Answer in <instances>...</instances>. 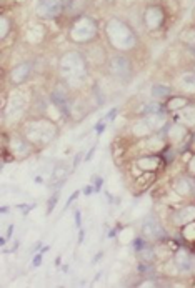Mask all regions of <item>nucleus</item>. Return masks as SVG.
<instances>
[{
  "label": "nucleus",
  "instance_id": "nucleus-1",
  "mask_svg": "<svg viewBox=\"0 0 195 288\" xmlns=\"http://www.w3.org/2000/svg\"><path fill=\"white\" fill-rule=\"evenodd\" d=\"M107 34L109 39L112 42L114 47H119L122 50H129L135 45V35L132 32V29H129L122 20H110L107 25Z\"/></svg>",
  "mask_w": 195,
  "mask_h": 288
},
{
  "label": "nucleus",
  "instance_id": "nucleus-2",
  "mask_svg": "<svg viewBox=\"0 0 195 288\" xmlns=\"http://www.w3.org/2000/svg\"><path fill=\"white\" fill-rule=\"evenodd\" d=\"M60 72L62 75L70 78V80H77L85 73V62H83L80 54H67L60 60Z\"/></svg>",
  "mask_w": 195,
  "mask_h": 288
},
{
  "label": "nucleus",
  "instance_id": "nucleus-3",
  "mask_svg": "<svg viewBox=\"0 0 195 288\" xmlns=\"http://www.w3.org/2000/svg\"><path fill=\"white\" fill-rule=\"evenodd\" d=\"M95 34H97V25L92 19H88V17L78 19L77 22L73 24L72 32H70L72 39L75 42H88L95 37Z\"/></svg>",
  "mask_w": 195,
  "mask_h": 288
},
{
  "label": "nucleus",
  "instance_id": "nucleus-4",
  "mask_svg": "<svg viewBox=\"0 0 195 288\" xmlns=\"http://www.w3.org/2000/svg\"><path fill=\"white\" fill-rule=\"evenodd\" d=\"M27 132L30 138L39 140V142H49V140L55 137V127L49 122H35L30 125Z\"/></svg>",
  "mask_w": 195,
  "mask_h": 288
},
{
  "label": "nucleus",
  "instance_id": "nucleus-5",
  "mask_svg": "<svg viewBox=\"0 0 195 288\" xmlns=\"http://www.w3.org/2000/svg\"><path fill=\"white\" fill-rule=\"evenodd\" d=\"M62 10H64V0H40L37 14L47 19H54L59 17Z\"/></svg>",
  "mask_w": 195,
  "mask_h": 288
},
{
  "label": "nucleus",
  "instance_id": "nucleus-6",
  "mask_svg": "<svg viewBox=\"0 0 195 288\" xmlns=\"http://www.w3.org/2000/svg\"><path fill=\"white\" fill-rule=\"evenodd\" d=\"M109 69L110 72L114 73V75H117V77H127L129 73H130V62L127 57H124V55H115L110 59V64H109Z\"/></svg>",
  "mask_w": 195,
  "mask_h": 288
},
{
  "label": "nucleus",
  "instance_id": "nucleus-7",
  "mask_svg": "<svg viewBox=\"0 0 195 288\" xmlns=\"http://www.w3.org/2000/svg\"><path fill=\"white\" fill-rule=\"evenodd\" d=\"M144 22L150 30L159 29L160 25L163 24V10L160 7H149L145 10Z\"/></svg>",
  "mask_w": 195,
  "mask_h": 288
},
{
  "label": "nucleus",
  "instance_id": "nucleus-8",
  "mask_svg": "<svg viewBox=\"0 0 195 288\" xmlns=\"http://www.w3.org/2000/svg\"><path fill=\"white\" fill-rule=\"evenodd\" d=\"M142 233L147 240H157L159 237H162V228L160 225L155 222V220H145L144 222V227H142Z\"/></svg>",
  "mask_w": 195,
  "mask_h": 288
},
{
  "label": "nucleus",
  "instance_id": "nucleus-9",
  "mask_svg": "<svg viewBox=\"0 0 195 288\" xmlns=\"http://www.w3.org/2000/svg\"><path fill=\"white\" fill-rule=\"evenodd\" d=\"M29 73H30V65L20 64L19 67H15V69L12 70V73H10V80H12L14 83H22L25 78L29 77Z\"/></svg>",
  "mask_w": 195,
  "mask_h": 288
},
{
  "label": "nucleus",
  "instance_id": "nucleus-10",
  "mask_svg": "<svg viewBox=\"0 0 195 288\" xmlns=\"http://www.w3.org/2000/svg\"><path fill=\"white\" fill-rule=\"evenodd\" d=\"M177 120L182 125H195V107H185L178 110Z\"/></svg>",
  "mask_w": 195,
  "mask_h": 288
},
{
  "label": "nucleus",
  "instance_id": "nucleus-11",
  "mask_svg": "<svg viewBox=\"0 0 195 288\" xmlns=\"http://www.w3.org/2000/svg\"><path fill=\"white\" fill-rule=\"evenodd\" d=\"M195 220V207H185L177 213V223L185 225Z\"/></svg>",
  "mask_w": 195,
  "mask_h": 288
},
{
  "label": "nucleus",
  "instance_id": "nucleus-12",
  "mask_svg": "<svg viewBox=\"0 0 195 288\" xmlns=\"http://www.w3.org/2000/svg\"><path fill=\"white\" fill-rule=\"evenodd\" d=\"M22 108H24V100L20 97H12L10 98V103H9V108L7 112L10 117H19L22 113Z\"/></svg>",
  "mask_w": 195,
  "mask_h": 288
},
{
  "label": "nucleus",
  "instance_id": "nucleus-13",
  "mask_svg": "<svg viewBox=\"0 0 195 288\" xmlns=\"http://www.w3.org/2000/svg\"><path fill=\"white\" fill-rule=\"evenodd\" d=\"M160 165V159L159 157H145V159L139 160V167L142 170H157Z\"/></svg>",
  "mask_w": 195,
  "mask_h": 288
},
{
  "label": "nucleus",
  "instance_id": "nucleus-14",
  "mask_svg": "<svg viewBox=\"0 0 195 288\" xmlns=\"http://www.w3.org/2000/svg\"><path fill=\"white\" fill-rule=\"evenodd\" d=\"M175 263L180 270H185L188 271L192 268V260H190V255L187 252H178L177 256H175Z\"/></svg>",
  "mask_w": 195,
  "mask_h": 288
},
{
  "label": "nucleus",
  "instance_id": "nucleus-15",
  "mask_svg": "<svg viewBox=\"0 0 195 288\" xmlns=\"http://www.w3.org/2000/svg\"><path fill=\"white\" fill-rule=\"evenodd\" d=\"M168 133H170V138L173 142H180V140L187 135V130L183 128L182 123H173L170 130H168Z\"/></svg>",
  "mask_w": 195,
  "mask_h": 288
},
{
  "label": "nucleus",
  "instance_id": "nucleus-16",
  "mask_svg": "<svg viewBox=\"0 0 195 288\" xmlns=\"http://www.w3.org/2000/svg\"><path fill=\"white\" fill-rule=\"evenodd\" d=\"M152 97L157 98V100H163V98L170 97V88L167 85H162V83H157V85L152 87Z\"/></svg>",
  "mask_w": 195,
  "mask_h": 288
},
{
  "label": "nucleus",
  "instance_id": "nucleus-17",
  "mask_svg": "<svg viewBox=\"0 0 195 288\" xmlns=\"http://www.w3.org/2000/svg\"><path fill=\"white\" fill-rule=\"evenodd\" d=\"M180 87L185 92H193L195 90V73H185V75H182Z\"/></svg>",
  "mask_w": 195,
  "mask_h": 288
},
{
  "label": "nucleus",
  "instance_id": "nucleus-18",
  "mask_svg": "<svg viewBox=\"0 0 195 288\" xmlns=\"http://www.w3.org/2000/svg\"><path fill=\"white\" fill-rule=\"evenodd\" d=\"M175 190L180 195H188L192 192V182L188 179H178L175 182Z\"/></svg>",
  "mask_w": 195,
  "mask_h": 288
},
{
  "label": "nucleus",
  "instance_id": "nucleus-19",
  "mask_svg": "<svg viewBox=\"0 0 195 288\" xmlns=\"http://www.w3.org/2000/svg\"><path fill=\"white\" fill-rule=\"evenodd\" d=\"M52 100H54V103L62 110V112H67V95L64 92L55 90L52 93Z\"/></svg>",
  "mask_w": 195,
  "mask_h": 288
},
{
  "label": "nucleus",
  "instance_id": "nucleus-20",
  "mask_svg": "<svg viewBox=\"0 0 195 288\" xmlns=\"http://www.w3.org/2000/svg\"><path fill=\"white\" fill-rule=\"evenodd\" d=\"M163 122H165V118H163V115L160 113H150L149 118H147V127L149 128H160Z\"/></svg>",
  "mask_w": 195,
  "mask_h": 288
},
{
  "label": "nucleus",
  "instance_id": "nucleus-21",
  "mask_svg": "<svg viewBox=\"0 0 195 288\" xmlns=\"http://www.w3.org/2000/svg\"><path fill=\"white\" fill-rule=\"evenodd\" d=\"M167 107L170 110H182L187 107V98L183 97H172V100H168Z\"/></svg>",
  "mask_w": 195,
  "mask_h": 288
},
{
  "label": "nucleus",
  "instance_id": "nucleus-22",
  "mask_svg": "<svg viewBox=\"0 0 195 288\" xmlns=\"http://www.w3.org/2000/svg\"><path fill=\"white\" fill-rule=\"evenodd\" d=\"M182 233L187 242H195V220L190 223H185V228H183Z\"/></svg>",
  "mask_w": 195,
  "mask_h": 288
},
{
  "label": "nucleus",
  "instance_id": "nucleus-23",
  "mask_svg": "<svg viewBox=\"0 0 195 288\" xmlns=\"http://www.w3.org/2000/svg\"><path fill=\"white\" fill-rule=\"evenodd\" d=\"M144 110H145V113H160V105L159 103H145V107H144Z\"/></svg>",
  "mask_w": 195,
  "mask_h": 288
},
{
  "label": "nucleus",
  "instance_id": "nucleus-24",
  "mask_svg": "<svg viewBox=\"0 0 195 288\" xmlns=\"http://www.w3.org/2000/svg\"><path fill=\"white\" fill-rule=\"evenodd\" d=\"M65 174H67V170H65L62 165H59V167L55 169V172H54V180H64Z\"/></svg>",
  "mask_w": 195,
  "mask_h": 288
},
{
  "label": "nucleus",
  "instance_id": "nucleus-25",
  "mask_svg": "<svg viewBox=\"0 0 195 288\" xmlns=\"http://www.w3.org/2000/svg\"><path fill=\"white\" fill-rule=\"evenodd\" d=\"M9 20L7 19H5V17H2V30H0V37H2V39H4V37L5 35H7V32H9Z\"/></svg>",
  "mask_w": 195,
  "mask_h": 288
},
{
  "label": "nucleus",
  "instance_id": "nucleus-26",
  "mask_svg": "<svg viewBox=\"0 0 195 288\" xmlns=\"http://www.w3.org/2000/svg\"><path fill=\"white\" fill-rule=\"evenodd\" d=\"M188 170H190L192 174H195V157L190 160V164H188Z\"/></svg>",
  "mask_w": 195,
  "mask_h": 288
},
{
  "label": "nucleus",
  "instance_id": "nucleus-27",
  "mask_svg": "<svg viewBox=\"0 0 195 288\" xmlns=\"http://www.w3.org/2000/svg\"><path fill=\"white\" fill-rule=\"evenodd\" d=\"M55 202H57V195H55L54 198H50V203H49V212L52 210V208L55 207Z\"/></svg>",
  "mask_w": 195,
  "mask_h": 288
}]
</instances>
